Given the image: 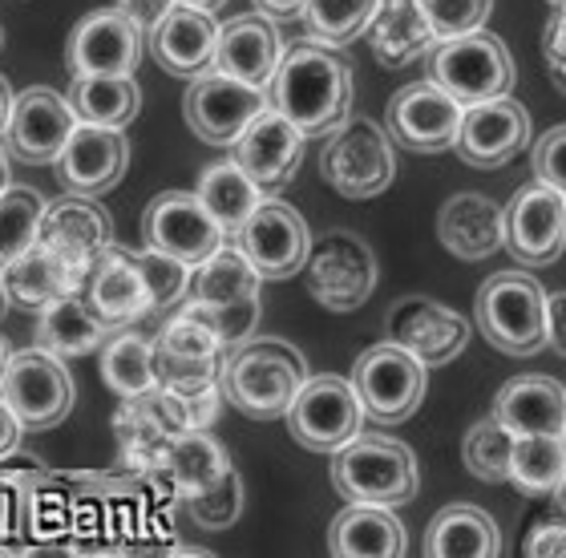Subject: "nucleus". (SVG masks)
Instances as JSON below:
<instances>
[{"mask_svg":"<svg viewBox=\"0 0 566 558\" xmlns=\"http://www.w3.org/2000/svg\"><path fill=\"white\" fill-rule=\"evenodd\" d=\"M566 477V433H526L514 438L510 482L522 494H555Z\"/></svg>","mask_w":566,"mask_h":558,"instance_id":"nucleus-37","label":"nucleus"},{"mask_svg":"<svg viewBox=\"0 0 566 558\" xmlns=\"http://www.w3.org/2000/svg\"><path fill=\"white\" fill-rule=\"evenodd\" d=\"M268 106L280 109L304 138H324L353 114V70L336 49L300 41L275 65Z\"/></svg>","mask_w":566,"mask_h":558,"instance_id":"nucleus-1","label":"nucleus"},{"mask_svg":"<svg viewBox=\"0 0 566 558\" xmlns=\"http://www.w3.org/2000/svg\"><path fill=\"white\" fill-rule=\"evenodd\" d=\"M502 248L526 267H546L566 251V194L555 187H522L502 211Z\"/></svg>","mask_w":566,"mask_h":558,"instance_id":"nucleus-14","label":"nucleus"},{"mask_svg":"<svg viewBox=\"0 0 566 558\" xmlns=\"http://www.w3.org/2000/svg\"><path fill=\"white\" fill-rule=\"evenodd\" d=\"M182 312L195 316L223 348H235L255 336V324H260V296L239 299V304H199V299H187Z\"/></svg>","mask_w":566,"mask_h":558,"instance_id":"nucleus-42","label":"nucleus"},{"mask_svg":"<svg viewBox=\"0 0 566 558\" xmlns=\"http://www.w3.org/2000/svg\"><path fill=\"white\" fill-rule=\"evenodd\" d=\"M142 57V29L114 4L77 21L70 36L73 77H118L134 73Z\"/></svg>","mask_w":566,"mask_h":558,"instance_id":"nucleus-20","label":"nucleus"},{"mask_svg":"<svg viewBox=\"0 0 566 558\" xmlns=\"http://www.w3.org/2000/svg\"><path fill=\"white\" fill-rule=\"evenodd\" d=\"M9 109H12V90H9V82L0 77V134H4V122H9Z\"/></svg>","mask_w":566,"mask_h":558,"instance_id":"nucleus-54","label":"nucleus"},{"mask_svg":"<svg viewBox=\"0 0 566 558\" xmlns=\"http://www.w3.org/2000/svg\"><path fill=\"white\" fill-rule=\"evenodd\" d=\"M377 12V0H304V29L312 41L328 49L353 45L356 36H365L368 21Z\"/></svg>","mask_w":566,"mask_h":558,"instance_id":"nucleus-39","label":"nucleus"},{"mask_svg":"<svg viewBox=\"0 0 566 558\" xmlns=\"http://www.w3.org/2000/svg\"><path fill=\"white\" fill-rule=\"evenodd\" d=\"M214 41H219V21L190 4H175L154 29H146V45H150L154 61L187 82L214 65Z\"/></svg>","mask_w":566,"mask_h":558,"instance_id":"nucleus-23","label":"nucleus"},{"mask_svg":"<svg viewBox=\"0 0 566 558\" xmlns=\"http://www.w3.org/2000/svg\"><path fill=\"white\" fill-rule=\"evenodd\" d=\"M531 143V114L522 102H514L510 94L490 97V102H473L461 109L458 143L453 150L461 155V162H470L478 170L506 167L510 158H518Z\"/></svg>","mask_w":566,"mask_h":558,"instance_id":"nucleus-16","label":"nucleus"},{"mask_svg":"<svg viewBox=\"0 0 566 558\" xmlns=\"http://www.w3.org/2000/svg\"><path fill=\"white\" fill-rule=\"evenodd\" d=\"M21 421H17V413H12L9 404H4V397H0V462L9 457L17 445H21Z\"/></svg>","mask_w":566,"mask_h":558,"instance_id":"nucleus-52","label":"nucleus"},{"mask_svg":"<svg viewBox=\"0 0 566 558\" xmlns=\"http://www.w3.org/2000/svg\"><path fill=\"white\" fill-rule=\"evenodd\" d=\"M319 150V175L344 199H377L397 179V155L385 126L373 118H344Z\"/></svg>","mask_w":566,"mask_h":558,"instance_id":"nucleus-5","label":"nucleus"},{"mask_svg":"<svg viewBox=\"0 0 566 558\" xmlns=\"http://www.w3.org/2000/svg\"><path fill=\"white\" fill-rule=\"evenodd\" d=\"M424 555L429 558H494L502 555V530L482 506L453 502L424 530Z\"/></svg>","mask_w":566,"mask_h":558,"instance_id":"nucleus-31","label":"nucleus"},{"mask_svg":"<svg viewBox=\"0 0 566 558\" xmlns=\"http://www.w3.org/2000/svg\"><path fill=\"white\" fill-rule=\"evenodd\" d=\"M182 506H187V514L202 530H227V526H235L239 514H243V477H239L235 470H227L219 482H211L207 489L182 498Z\"/></svg>","mask_w":566,"mask_h":558,"instance_id":"nucleus-44","label":"nucleus"},{"mask_svg":"<svg viewBox=\"0 0 566 558\" xmlns=\"http://www.w3.org/2000/svg\"><path fill=\"white\" fill-rule=\"evenodd\" d=\"M421 12L437 41H453V36L478 33L490 21L494 0H421Z\"/></svg>","mask_w":566,"mask_h":558,"instance_id":"nucleus-45","label":"nucleus"},{"mask_svg":"<svg viewBox=\"0 0 566 558\" xmlns=\"http://www.w3.org/2000/svg\"><path fill=\"white\" fill-rule=\"evenodd\" d=\"M546 4H555V9H563V4H566V0H546Z\"/></svg>","mask_w":566,"mask_h":558,"instance_id":"nucleus-60","label":"nucleus"},{"mask_svg":"<svg viewBox=\"0 0 566 558\" xmlns=\"http://www.w3.org/2000/svg\"><path fill=\"white\" fill-rule=\"evenodd\" d=\"M389 340L409 348L424 369H437L470 345V324L429 296H405L389 308Z\"/></svg>","mask_w":566,"mask_h":558,"instance_id":"nucleus-21","label":"nucleus"},{"mask_svg":"<svg viewBox=\"0 0 566 558\" xmlns=\"http://www.w3.org/2000/svg\"><path fill=\"white\" fill-rule=\"evenodd\" d=\"M142 239H146V248L166 251V255L182 260L187 267H195L227 235L223 227L207 214V207L199 202L195 190H163L158 199H150V207L142 214Z\"/></svg>","mask_w":566,"mask_h":558,"instance_id":"nucleus-15","label":"nucleus"},{"mask_svg":"<svg viewBox=\"0 0 566 558\" xmlns=\"http://www.w3.org/2000/svg\"><path fill=\"white\" fill-rule=\"evenodd\" d=\"M199 202L207 207L214 223L223 227V235H235L243 219H248L255 207H260L263 190L255 187L248 170L239 167L235 158H227V162H214L199 175V187H195Z\"/></svg>","mask_w":566,"mask_h":558,"instance_id":"nucleus-36","label":"nucleus"},{"mask_svg":"<svg viewBox=\"0 0 566 558\" xmlns=\"http://www.w3.org/2000/svg\"><path fill=\"white\" fill-rule=\"evenodd\" d=\"M461 102L453 94H446L433 77L413 82L397 90L389 102V114H385V126H389V138L413 155H441V150H453L458 143V126H461Z\"/></svg>","mask_w":566,"mask_h":558,"instance_id":"nucleus-13","label":"nucleus"},{"mask_svg":"<svg viewBox=\"0 0 566 558\" xmlns=\"http://www.w3.org/2000/svg\"><path fill=\"white\" fill-rule=\"evenodd\" d=\"M9 187V155H4V146H0V190Z\"/></svg>","mask_w":566,"mask_h":558,"instance_id":"nucleus-56","label":"nucleus"},{"mask_svg":"<svg viewBox=\"0 0 566 558\" xmlns=\"http://www.w3.org/2000/svg\"><path fill=\"white\" fill-rule=\"evenodd\" d=\"M106 333L109 324L97 316L94 304L82 292H65V296L41 308L36 348H45L53 357H85V352L106 345Z\"/></svg>","mask_w":566,"mask_h":558,"instance_id":"nucleus-30","label":"nucleus"},{"mask_svg":"<svg viewBox=\"0 0 566 558\" xmlns=\"http://www.w3.org/2000/svg\"><path fill=\"white\" fill-rule=\"evenodd\" d=\"M235 162L248 170L260 190H280L295 179L300 170V158H304V134L295 130L292 122L283 118L280 109H263L248 122V130L239 134L235 143Z\"/></svg>","mask_w":566,"mask_h":558,"instance_id":"nucleus-22","label":"nucleus"},{"mask_svg":"<svg viewBox=\"0 0 566 558\" xmlns=\"http://www.w3.org/2000/svg\"><path fill=\"white\" fill-rule=\"evenodd\" d=\"M235 248L248 255L260 280H287L307 263L312 231H307L304 214L283 199H260V207L235 231Z\"/></svg>","mask_w":566,"mask_h":558,"instance_id":"nucleus-12","label":"nucleus"},{"mask_svg":"<svg viewBox=\"0 0 566 558\" xmlns=\"http://www.w3.org/2000/svg\"><path fill=\"white\" fill-rule=\"evenodd\" d=\"M41 243L57 251L61 260L77 272L82 284L85 267L114 243V219L94 194H61L57 202H45V219H41Z\"/></svg>","mask_w":566,"mask_h":558,"instance_id":"nucleus-19","label":"nucleus"},{"mask_svg":"<svg viewBox=\"0 0 566 558\" xmlns=\"http://www.w3.org/2000/svg\"><path fill=\"white\" fill-rule=\"evenodd\" d=\"M307 292L332 312L360 308L377 287V255L353 231H328L307 251Z\"/></svg>","mask_w":566,"mask_h":558,"instance_id":"nucleus-10","label":"nucleus"},{"mask_svg":"<svg viewBox=\"0 0 566 558\" xmlns=\"http://www.w3.org/2000/svg\"><path fill=\"white\" fill-rule=\"evenodd\" d=\"M175 4H190V9H202V12H214V9H223L227 0H175Z\"/></svg>","mask_w":566,"mask_h":558,"instance_id":"nucleus-55","label":"nucleus"},{"mask_svg":"<svg viewBox=\"0 0 566 558\" xmlns=\"http://www.w3.org/2000/svg\"><path fill=\"white\" fill-rule=\"evenodd\" d=\"M280 57H283V41H280V29H275L272 17H263V12H243V17H231L227 24H219L211 70L231 73V77H239V82L268 90Z\"/></svg>","mask_w":566,"mask_h":558,"instance_id":"nucleus-24","label":"nucleus"},{"mask_svg":"<svg viewBox=\"0 0 566 558\" xmlns=\"http://www.w3.org/2000/svg\"><path fill=\"white\" fill-rule=\"evenodd\" d=\"M134 255V267H138L142 284H146V296H150V312H163V308H175L178 299L187 296L190 287V267L175 255H166V251H130Z\"/></svg>","mask_w":566,"mask_h":558,"instance_id":"nucleus-43","label":"nucleus"},{"mask_svg":"<svg viewBox=\"0 0 566 558\" xmlns=\"http://www.w3.org/2000/svg\"><path fill=\"white\" fill-rule=\"evenodd\" d=\"M187 296L199 304H239V299L260 296V272L235 243H219L207 260L190 267Z\"/></svg>","mask_w":566,"mask_h":558,"instance_id":"nucleus-35","label":"nucleus"},{"mask_svg":"<svg viewBox=\"0 0 566 558\" xmlns=\"http://www.w3.org/2000/svg\"><path fill=\"white\" fill-rule=\"evenodd\" d=\"M4 275V292H9V304H21V308H45L65 292H77V272L61 260L57 251H49L41 239L33 248L21 251L17 260H9L0 267Z\"/></svg>","mask_w":566,"mask_h":558,"instance_id":"nucleus-33","label":"nucleus"},{"mask_svg":"<svg viewBox=\"0 0 566 558\" xmlns=\"http://www.w3.org/2000/svg\"><path fill=\"white\" fill-rule=\"evenodd\" d=\"M65 102H70L77 122L126 130V126L138 118L142 90H138V82H134V73H118V77H73Z\"/></svg>","mask_w":566,"mask_h":558,"instance_id":"nucleus-34","label":"nucleus"},{"mask_svg":"<svg viewBox=\"0 0 566 558\" xmlns=\"http://www.w3.org/2000/svg\"><path fill=\"white\" fill-rule=\"evenodd\" d=\"M494 417L514 433H566V389L546 372L510 377L494 397Z\"/></svg>","mask_w":566,"mask_h":558,"instance_id":"nucleus-26","label":"nucleus"},{"mask_svg":"<svg viewBox=\"0 0 566 558\" xmlns=\"http://www.w3.org/2000/svg\"><path fill=\"white\" fill-rule=\"evenodd\" d=\"M368 45L377 53L380 65H409V61L424 57L437 45L433 29L424 21L421 0H377V12L365 29Z\"/></svg>","mask_w":566,"mask_h":558,"instance_id":"nucleus-29","label":"nucleus"},{"mask_svg":"<svg viewBox=\"0 0 566 558\" xmlns=\"http://www.w3.org/2000/svg\"><path fill=\"white\" fill-rule=\"evenodd\" d=\"M332 486L344 502H377L405 506L417 498V457L413 450L385 433H356L332 453Z\"/></svg>","mask_w":566,"mask_h":558,"instance_id":"nucleus-3","label":"nucleus"},{"mask_svg":"<svg viewBox=\"0 0 566 558\" xmlns=\"http://www.w3.org/2000/svg\"><path fill=\"white\" fill-rule=\"evenodd\" d=\"M227 470H231V457H227V450L219 441L207 438V429H190V433L170 438V445H166L158 465H154V474L163 477L178 498H190V494L207 489Z\"/></svg>","mask_w":566,"mask_h":558,"instance_id":"nucleus-32","label":"nucleus"},{"mask_svg":"<svg viewBox=\"0 0 566 558\" xmlns=\"http://www.w3.org/2000/svg\"><path fill=\"white\" fill-rule=\"evenodd\" d=\"M102 377L118 397H142V392L158 389L154 377V340L138 333H122L106 340L102 352Z\"/></svg>","mask_w":566,"mask_h":558,"instance_id":"nucleus-38","label":"nucleus"},{"mask_svg":"<svg viewBox=\"0 0 566 558\" xmlns=\"http://www.w3.org/2000/svg\"><path fill=\"white\" fill-rule=\"evenodd\" d=\"M429 77H433L446 94H453L461 106H473V102H490V97H502L514 90V57L502 36L494 33H465L453 36V41H437L429 53Z\"/></svg>","mask_w":566,"mask_h":558,"instance_id":"nucleus-6","label":"nucleus"},{"mask_svg":"<svg viewBox=\"0 0 566 558\" xmlns=\"http://www.w3.org/2000/svg\"><path fill=\"white\" fill-rule=\"evenodd\" d=\"M348 380H353L365 417H373L380 425L409 421L424 401V365L409 348L392 345V340L360 352Z\"/></svg>","mask_w":566,"mask_h":558,"instance_id":"nucleus-7","label":"nucleus"},{"mask_svg":"<svg viewBox=\"0 0 566 558\" xmlns=\"http://www.w3.org/2000/svg\"><path fill=\"white\" fill-rule=\"evenodd\" d=\"M118 9L126 12L134 24H138L142 33H146V29H154V24L163 21L166 12L175 9V0H118Z\"/></svg>","mask_w":566,"mask_h":558,"instance_id":"nucleus-51","label":"nucleus"},{"mask_svg":"<svg viewBox=\"0 0 566 558\" xmlns=\"http://www.w3.org/2000/svg\"><path fill=\"white\" fill-rule=\"evenodd\" d=\"M287 429L304 450L336 453L348 438L360 433L365 425V409L356 401L353 380L336 377V372H319L300 385V392L287 404Z\"/></svg>","mask_w":566,"mask_h":558,"instance_id":"nucleus-9","label":"nucleus"},{"mask_svg":"<svg viewBox=\"0 0 566 558\" xmlns=\"http://www.w3.org/2000/svg\"><path fill=\"white\" fill-rule=\"evenodd\" d=\"M41 219H45V199L33 187L9 182L0 190V267L41 239Z\"/></svg>","mask_w":566,"mask_h":558,"instance_id":"nucleus-40","label":"nucleus"},{"mask_svg":"<svg viewBox=\"0 0 566 558\" xmlns=\"http://www.w3.org/2000/svg\"><path fill=\"white\" fill-rule=\"evenodd\" d=\"M126 162H130V143L122 130H109V126H90V122H77L73 134L65 138L61 155L53 158V170H57L61 190H73V194H102V190H114L126 175Z\"/></svg>","mask_w":566,"mask_h":558,"instance_id":"nucleus-18","label":"nucleus"},{"mask_svg":"<svg viewBox=\"0 0 566 558\" xmlns=\"http://www.w3.org/2000/svg\"><path fill=\"white\" fill-rule=\"evenodd\" d=\"M510 453H514V433L494 413L470 425V433L461 441L465 470L482 482H510Z\"/></svg>","mask_w":566,"mask_h":558,"instance_id":"nucleus-41","label":"nucleus"},{"mask_svg":"<svg viewBox=\"0 0 566 558\" xmlns=\"http://www.w3.org/2000/svg\"><path fill=\"white\" fill-rule=\"evenodd\" d=\"M546 348L566 357V287L546 296Z\"/></svg>","mask_w":566,"mask_h":558,"instance_id":"nucleus-49","label":"nucleus"},{"mask_svg":"<svg viewBox=\"0 0 566 558\" xmlns=\"http://www.w3.org/2000/svg\"><path fill=\"white\" fill-rule=\"evenodd\" d=\"M77 292L94 304V312L109 328L150 316V296H146V284H142L138 267H134V255L114 248V243L85 267Z\"/></svg>","mask_w":566,"mask_h":558,"instance_id":"nucleus-25","label":"nucleus"},{"mask_svg":"<svg viewBox=\"0 0 566 558\" xmlns=\"http://www.w3.org/2000/svg\"><path fill=\"white\" fill-rule=\"evenodd\" d=\"M0 397L9 404L21 429L41 433V429L61 425L73 409V377L61 365V357L45 348H24L12 352L9 369L0 377Z\"/></svg>","mask_w":566,"mask_h":558,"instance_id":"nucleus-8","label":"nucleus"},{"mask_svg":"<svg viewBox=\"0 0 566 558\" xmlns=\"http://www.w3.org/2000/svg\"><path fill=\"white\" fill-rule=\"evenodd\" d=\"M555 494H558V506H563V514H566V477H563V486H558Z\"/></svg>","mask_w":566,"mask_h":558,"instance_id":"nucleus-59","label":"nucleus"},{"mask_svg":"<svg viewBox=\"0 0 566 558\" xmlns=\"http://www.w3.org/2000/svg\"><path fill=\"white\" fill-rule=\"evenodd\" d=\"M409 547L401 518L392 506L377 502H348L328 530V550L336 558H401Z\"/></svg>","mask_w":566,"mask_h":558,"instance_id":"nucleus-28","label":"nucleus"},{"mask_svg":"<svg viewBox=\"0 0 566 558\" xmlns=\"http://www.w3.org/2000/svg\"><path fill=\"white\" fill-rule=\"evenodd\" d=\"M263 109H268V90L239 82V77L219 70L190 77L187 97H182L187 126L207 146H231L239 134L248 130V122Z\"/></svg>","mask_w":566,"mask_h":558,"instance_id":"nucleus-11","label":"nucleus"},{"mask_svg":"<svg viewBox=\"0 0 566 558\" xmlns=\"http://www.w3.org/2000/svg\"><path fill=\"white\" fill-rule=\"evenodd\" d=\"M154 348H158V352H175V357H223L227 352V348L219 345L195 316H187V312H178L175 320H166L163 328H158Z\"/></svg>","mask_w":566,"mask_h":558,"instance_id":"nucleus-46","label":"nucleus"},{"mask_svg":"<svg viewBox=\"0 0 566 558\" xmlns=\"http://www.w3.org/2000/svg\"><path fill=\"white\" fill-rule=\"evenodd\" d=\"M251 4H255V12L272 17V21H292V17L304 12V0H251Z\"/></svg>","mask_w":566,"mask_h":558,"instance_id":"nucleus-53","label":"nucleus"},{"mask_svg":"<svg viewBox=\"0 0 566 558\" xmlns=\"http://www.w3.org/2000/svg\"><path fill=\"white\" fill-rule=\"evenodd\" d=\"M4 308H9V292H4V275H0V320H4Z\"/></svg>","mask_w":566,"mask_h":558,"instance_id":"nucleus-58","label":"nucleus"},{"mask_svg":"<svg viewBox=\"0 0 566 558\" xmlns=\"http://www.w3.org/2000/svg\"><path fill=\"white\" fill-rule=\"evenodd\" d=\"M531 167H534V182L543 187H555L566 194V126L546 130L531 150Z\"/></svg>","mask_w":566,"mask_h":558,"instance_id":"nucleus-47","label":"nucleus"},{"mask_svg":"<svg viewBox=\"0 0 566 558\" xmlns=\"http://www.w3.org/2000/svg\"><path fill=\"white\" fill-rule=\"evenodd\" d=\"M307 380L304 357L287 340H243L227 348L219 365V389L239 413L272 421L287 413L292 397Z\"/></svg>","mask_w":566,"mask_h":558,"instance_id":"nucleus-2","label":"nucleus"},{"mask_svg":"<svg viewBox=\"0 0 566 558\" xmlns=\"http://www.w3.org/2000/svg\"><path fill=\"white\" fill-rule=\"evenodd\" d=\"M543 53H546V70L566 65V4L555 9V17L546 21L543 29Z\"/></svg>","mask_w":566,"mask_h":558,"instance_id":"nucleus-50","label":"nucleus"},{"mask_svg":"<svg viewBox=\"0 0 566 558\" xmlns=\"http://www.w3.org/2000/svg\"><path fill=\"white\" fill-rule=\"evenodd\" d=\"M473 320L506 357H534L546 348V287L526 272H494L478 287Z\"/></svg>","mask_w":566,"mask_h":558,"instance_id":"nucleus-4","label":"nucleus"},{"mask_svg":"<svg viewBox=\"0 0 566 558\" xmlns=\"http://www.w3.org/2000/svg\"><path fill=\"white\" fill-rule=\"evenodd\" d=\"M9 357H12L9 340H0V377H4V369H9Z\"/></svg>","mask_w":566,"mask_h":558,"instance_id":"nucleus-57","label":"nucleus"},{"mask_svg":"<svg viewBox=\"0 0 566 558\" xmlns=\"http://www.w3.org/2000/svg\"><path fill=\"white\" fill-rule=\"evenodd\" d=\"M526 555L531 558H566V518H546L526 538Z\"/></svg>","mask_w":566,"mask_h":558,"instance_id":"nucleus-48","label":"nucleus"},{"mask_svg":"<svg viewBox=\"0 0 566 558\" xmlns=\"http://www.w3.org/2000/svg\"><path fill=\"white\" fill-rule=\"evenodd\" d=\"M77 118H73L70 102L49 90V85H29L21 94H12L9 122H4V150L21 162H53L61 155L65 138L73 134Z\"/></svg>","mask_w":566,"mask_h":558,"instance_id":"nucleus-17","label":"nucleus"},{"mask_svg":"<svg viewBox=\"0 0 566 558\" xmlns=\"http://www.w3.org/2000/svg\"><path fill=\"white\" fill-rule=\"evenodd\" d=\"M437 239L449 255H458L465 263L490 260L494 251H502V207L485 194L461 190L453 199H446L441 214H437Z\"/></svg>","mask_w":566,"mask_h":558,"instance_id":"nucleus-27","label":"nucleus"}]
</instances>
